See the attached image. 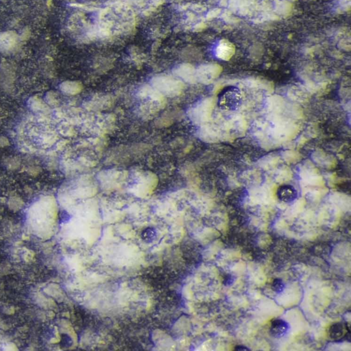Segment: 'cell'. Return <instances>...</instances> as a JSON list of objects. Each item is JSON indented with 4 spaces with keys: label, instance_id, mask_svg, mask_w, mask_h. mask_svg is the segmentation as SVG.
<instances>
[{
    "label": "cell",
    "instance_id": "1",
    "mask_svg": "<svg viewBox=\"0 0 351 351\" xmlns=\"http://www.w3.org/2000/svg\"><path fill=\"white\" fill-rule=\"evenodd\" d=\"M135 26L131 8L124 2L115 3L101 11L96 32L104 39H112L131 32Z\"/></svg>",
    "mask_w": 351,
    "mask_h": 351
},
{
    "label": "cell",
    "instance_id": "2",
    "mask_svg": "<svg viewBox=\"0 0 351 351\" xmlns=\"http://www.w3.org/2000/svg\"><path fill=\"white\" fill-rule=\"evenodd\" d=\"M242 104V94L236 86H227L222 89L218 97V105L222 110L236 112Z\"/></svg>",
    "mask_w": 351,
    "mask_h": 351
},
{
    "label": "cell",
    "instance_id": "3",
    "mask_svg": "<svg viewBox=\"0 0 351 351\" xmlns=\"http://www.w3.org/2000/svg\"><path fill=\"white\" fill-rule=\"evenodd\" d=\"M350 335V327L349 324L344 322L333 324L328 329V336L333 341L343 339Z\"/></svg>",
    "mask_w": 351,
    "mask_h": 351
},
{
    "label": "cell",
    "instance_id": "4",
    "mask_svg": "<svg viewBox=\"0 0 351 351\" xmlns=\"http://www.w3.org/2000/svg\"><path fill=\"white\" fill-rule=\"evenodd\" d=\"M276 196L283 203H291L297 199L298 191L293 185L284 184L278 188Z\"/></svg>",
    "mask_w": 351,
    "mask_h": 351
},
{
    "label": "cell",
    "instance_id": "5",
    "mask_svg": "<svg viewBox=\"0 0 351 351\" xmlns=\"http://www.w3.org/2000/svg\"><path fill=\"white\" fill-rule=\"evenodd\" d=\"M290 327L287 322L281 319H276L271 322L270 334L274 338H281L287 335Z\"/></svg>",
    "mask_w": 351,
    "mask_h": 351
},
{
    "label": "cell",
    "instance_id": "6",
    "mask_svg": "<svg viewBox=\"0 0 351 351\" xmlns=\"http://www.w3.org/2000/svg\"><path fill=\"white\" fill-rule=\"evenodd\" d=\"M234 52L235 48L233 45L226 40L220 41L215 49V54L217 57L223 61H227L231 59Z\"/></svg>",
    "mask_w": 351,
    "mask_h": 351
},
{
    "label": "cell",
    "instance_id": "7",
    "mask_svg": "<svg viewBox=\"0 0 351 351\" xmlns=\"http://www.w3.org/2000/svg\"><path fill=\"white\" fill-rule=\"evenodd\" d=\"M141 237L145 242L151 243L157 238V231L154 228L148 227L142 232Z\"/></svg>",
    "mask_w": 351,
    "mask_h": 351
},
{
    "label": "cell",
    "instance_id": "8",
    "mask_svg": "<svg viewBox=\"0 0 351 351\" xmlns=\"http://www.w3.org/2000/svg\"><path fill=\"white\" fill-rule=\"evenodd\" d=\"M271 289L274 291V292L280 293L283 292L285 289V284L283 282L282 280L280 279H276L273 281L272 284H271Z\"/></svg>",
    "mask_w": 351,
    "mask_h": 351
},
{
    "label": "cell",
    "instance_id": "9",
    "mask_svg": "<svg viewBox=\"0 0 351 351\" xmlns=\"http://www.w3.org/2000/svg\"><path fill=\"white\" fill-rule=\"evenodd\" d=\"M236 351H248L250 350L248 347H245V346L238 345L235 348Z\"/></svg>",
    "mask_w": 351,
    "mask_h": 351
}]
</instances>
